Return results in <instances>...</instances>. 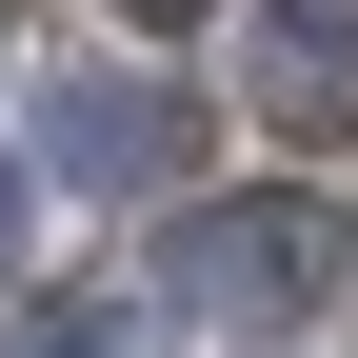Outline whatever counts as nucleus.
Wrapping results in <instances>:
<instances>
[{"label":"nucleus","mask_w":358,"mask_h":358,"mask_svg":"<svg viewBox=\"0 0 358 358\" xmlns=\"http://www.w3.org/2000/svg\"><path fill=\"white\" fill-rule=\"evenodd\" d=\"M159 279L199 299L219 338H279V319H319L338 299V199H299V179H259V199H199L159 239Z\"/></svg>","instance_id":"f257e3e1"},{"label":"nucleus","mask_w":358,"mask_h":358,"mask_svg":"<svg viewBox=\"0 0 358 358\" xmlns=\"http://www.w3.org/2000/svg\"><path fill=\"white\" fill-rule=\"evenodd\" d=\"M239 80H259V100L299 120V140H338V120H358V0H259Z\"/></svg>","instance_id":"f03ea898"},{"label":"nucleus","mask_w":358,"mask_h":358,"mask_svg":"<svg viewBox=\"0 0 358 358\" xmlns=\"http://www.w3.org/2000/svg\"><path fill=\"white\" fill-rule=\"evenodd\" d=\"M40 140H60V179H159L179 159V80H60Z\"/></svg>","instance_id":"7ed1b4c3"},{"label":"nucleus","mask_w":358,"mask_h":358,"mask_svg":"<svg viewBox=\"0 0 358 358\" xmlns=\"http://www.w3.org/2000/svg\"><path fill=\"white\" fill-rule=\"evenodd\" d=\"M0 358H140V338H120L100 299H60V319H20V338H0Z\"/></svg>","instance_id":"20e7f679"},{"label":"nucleus","mask_w":358,"mask_h":358,"mask_svg":"<svg viewBox=\"0 0 358 358\" xmlns=\"http://www.w3.org/2000/svg\"><path fill=\"white\" fill-rule=\"evenodd\" d=\"M0 259H20V159H0Z\"/></svg>","instance_id":"39448f33"},{"label":"nucleus","mask_w":358,"mask_h":358,"mask_svg":"<svg viewBox=\"0 0 358 358\" xmlns=\"http://www.w3.org/2000/svg\"><path fill=\"white\" fill-rule=\"evenodd\" d=\"M140 20H199V0H140Z\"/></svg>","instance_id":"423d86ee"}]
</instances>
